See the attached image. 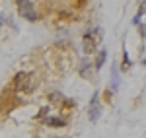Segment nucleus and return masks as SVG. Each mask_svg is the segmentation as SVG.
<instances>
[{
	"instance_id": "obj_1",
	"label": "nucleus",
	"mask_w": 146,
	"mask_h": 138,
	"mask_svg": "<svg viewBox=\"0 0 146 138\" xmlns=\"http://www.w3.org/2000/svg\"><path fill=\"white\" fill-rule=\"evenodd\" d=\"M14 88L18 92H31V88H33V76H31V72H20L16 76V80H14Z\"/></svg>"
},
{
	"instance_id": "obj_2",
	"label": "nucleus",
	"mask_w": 146,
	"mask_h": 138,
	"mask_svg": "<svg viewBox=\"0 0 146 138\" xmlns=\"http://www.w3.org/2000/svg\"><path fill=\"white\" fill-rule=\"evenodd\" d=\"M98 39H100V31L98 29H94L92 33H88L84 37V53H94L96 51V47H98Z\"/></svg>"
},
{
	"instance_id": "obj_3",
	"label": "nucleus",
	"mask_w": 146,
	"mask_h": 138,
	"mask_svg": "<svg viewBox=\"0 0 146 138\" xmlns=\"http://www.w3.org/2000/svg\"><path fill=\"white\" fill-rule=\"evenodd\" d=\"M18 8H20V14L27 20H37V14L33 12V2H18Z\"/></svg>"
},
{
	"instance_id": "obj_4",
	"label": "nucleus",
	"mask_w": 146,
	"mask_h": 138,
	"mask_svg": "<svg viewBox=\"0 0 146 138\" xmlns=\"http://www.w3.org/2000/svg\"><path fill=\"white\" fill-rule=\"evenodd\" d=\"M100 117V105H98V93L92 97V103H90V119L96 121Z\"/></svg>"
},
{
	"instance_id": "obj_5",
	"label": "nucleus",
	"mask_w": 146,
	"mask_h": 138,
	"mask_svg": "<svg viewBox=\"0 0 146 138\" xmlns=\"http://www.w3.org/2000/svg\"><path fill=\"white\" fill-rule=\"evenodd\" d=\"M47 125H51V127H64L66 123L60 121V119H47Z\"/></svg>"
},
{
	"instance_id": "obj_6",
	"label": "nucleus",
	"mask_w": 146,
	"mask_h": 138,
	"mask_svg": "<svg viewBox=\"0 0 146 138\" xmlns=\"http://www.w3.org/2000/svg\"><path fill=\"white\" fill-rule=\"evenodd\" d=\"M144 10H146V2H142V4H140V10H138V14H136L135 20H133V23H138V22H140V16L144 14Z\"/></svg>"
},
{
	"instance_id": "obj_7",
	"label": "nucleus",
	"mask_w": 146,
	"mask_h": 138,
	"mask_svg": "<svg viewBox=\"0 0 146 138\" xmlns=\"http://www.w3.org/2000/svg\"><path fill=\"white\" fill-rule=\"evenodd\" d=\"M105 57H107V51L103 49L100 53V58H98V62H96V68H101V64H103V60H105Z\"/></svg>"
},
{
	"instance_id": "obj_8",
	"label": "nucleus",
	"mask_w": 146,
	"mask_h": 138,
	"mask_svg": "<svg viewBox=\"0 0 146 138\" xmlns=\"http://www.w3.org/2000/svg\"><path fill=\"white\" fill-rule=\"evenodd\" d=\"M142 64H146V58H144V60H142Z\"/></svg>"
}]
</instances>
